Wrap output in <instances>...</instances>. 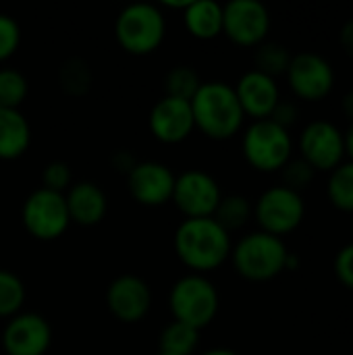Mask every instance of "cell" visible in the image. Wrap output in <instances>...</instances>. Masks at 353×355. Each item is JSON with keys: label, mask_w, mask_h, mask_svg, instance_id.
<instances>
[{"label": "cell", "mask_w": 353, "mask_h": 355, "mask_svg": "<svg viewBox=\"0 0 353 355\" xmlns=\"http://www.w3.org/2000/svg\"><path fill=\"white\" fill-rule=\"evenodd\" d=\"M185 25L200 40H212L223 33V6L214 0H189Z\"/></svg>", "instance_id": "20"}, {"label": "cell", "mask_w": 353, "mask_h": 355, "mask_svg": "<svg viewBox=\"0 0 353 355\" xmlns=\"http://www.w3.org/2000/svg\"><path fill=\"white\" fill-rule=\"evenodd\" d=\"M268 119L273 123H277L279 127H283V129L289 131V127L295 125V121H298V108L291 102H279L277 108L273 110V114Z\"/></svg>", "instance_id": "33"}, {"label": "cell", "mask_w": 353, "mask_h": 355, "mask_svg": "<svg viewBox=\"0 0 353 355\" xmlns=\"http://www.w3.org/2000/svg\"><path fill=\"white\" fill-rule=\"evenodd\" d=\"M200 85H202V81H200L198 73L191 67H187V64L173 67L166 73V79H164L166 96L179 98V100H187V102H191V98L200 89Z\"/></svg>", "instance_id": "25"}, {"label": "cell", "mask_w": 353, "mask_h": 355, "mask_svg": "<svg viewBox=\"0 0 353 355\" xmlns=\"http://www.w3.org/2000/svg\"><path fill=\"white\" fill-rule=\"evenodd\" d=\"M233 89L237 94L243 114L252 116L254 121L268 119L281 102L277 81L256 69L241 75Z\"/></svg>", "instance_id": "15"}, {"label": "cell", "mask_w": 353, "mask_h": 355, "mask_svg": "<svg viewBox=\"0 0 353 355\" xmlns=\"http://www.w3.org/2000/svg\"><path fill=\"white\" fill-rule=\"evenodd\" d=\"M25 300V287L23 281L8 272L0 270V316H12L19 312Z\"/></svg>", "instance_id": "27"}, {"label": "cell", "mask_w": 353, "mask_h": 355, "mask_svg": "<svg viewBox=\"0 0 353 355\" xmlns=\"http://www.w3.org/2000/svg\"><path fill=\"white\" fill-rule=\"evenodd\" d=\"M198 341H200V331L198 329H193V327H189L185 322L173 320L160 335V352L175 355H189L198 347Z\"/></svg>", "instance_id": "23"}, {"label": "cell", "mask_w": 353, "mask_h": 355, "mask_svg": "<svg viewBox=\"0 0 353 355\" xmlns=\"http://www.w3.org/2000/svg\"><path fill=\"white\" fill-rule=\"evenodd\" d=\"M169 304L175 320L200 331L208 322H212L218 312V291L208 279L200 275H189L173 285Z\"/></svg>", "instance_id": "5"}, {"label": "cell", "mask_w": 353, "mask_h": 355, "mask_svg": "<svg viewBox=\"0 0 353 355\" xmlns=\"http://www.w3.org/2000/svg\"><path fill=\"white\" fill-rule=\"evenodd\" d=\"M110 312L123 322L141 320L152 306V291L148 283L135 275L117 277L106 293Z\"/></svg>", "instance_id": "14"}, {"label": "cell", "mask_w": 353, "mask_h": 355, "mask_svg": "<svg viewBox=\"0 0 353 355\" xmlns=\"http://www.w3.org/2000/svg\"><path fill=\"white\" fill-rule=\"evenodd\" d=\"M193 127L196 125H193L191 102H187V100L164 96L154 104V108L150 112L152 133L166 144H177V141L185 139Z\"/></svg>", "instance_id": "17"}, {"label": "cell", "mask_w": 353, "mask_h": 355, "mask_svg": "<svg viewBox=\"0 0 353 355\" xmlns=\"http://www.w3.org/2000/svg\"><path fill=\"white\" fill-rule=\"evenodd\" d=\"M339 44H341L343 52L353 58V19H350L347 23H343V27L339 31Z\"/></svg>", "instance_id": "34"}, {"label": "cell", "mask_w": 353, "mask_h": 355, "mask_svg": "<svg viewBox=\"0 0 353 355\" xmlns=\"http://www.w3.org/2000/svg\"><path fill=\"white\" fill-rule=\"evenodd\" d=\"M64 193L40 187L23 204V225L37 239H56L69 225Z\"/></svg>", "instance_id": "10"}, {"label": "cell", "mask_w": 353, "mask_h": 355, "mask_svg": "<svg viewBox=\"0 0 353 355\" xmlns=\"http://www.w3.org/2000/svg\"><path fill=\"white\" fill-rule=\"evenodd\" d=\"M235 270L254 283H264L279 277L289 266V250L281 237L256 231L239 239L231 250Z\"/></svg>", "instance_id": "3"}, {"label": "cell", "mask_w": 353, "mask_h": 355, "mask_svg": "<svg viewBox=\"0 0 353 355\" xmlns=\"http://www.w3.org/2000/svg\"><path fill=\"white\" fill-rule=\"evenodd\" d=\"M243 156L262 173H277L293 158L291 133L270 119L254 121L243 133Z\"/></svg>", "instance_id": "4"}, {"label": "cell", "mask_w": 353, "mask_h": 355, "mask_svg": "<svg viewBox=\"0 0 353 355\" xmlns=\"http://www.w3.org/2000/svg\"><path fill=\"white\" fill-rule=\"evenodd\" d=\"M327 193L331 204L341 210V212H350L353 214V162L347 160L343 164H339L327 183Z\"/></svg>", "instance_id": "22"}, {"label": "cell", "mask_w": 353, "mask_h": 355, "mask_svg": "<svg viewBox=\"0 0 353 355\" xmlns=\"http://www.w3.org/2000/svg\"><path fill=\"white\" fill-rule=\"evenodd\" d=\"M179 258L193 270H212L231 254V235L212 218H185L175 233Z\"/></svg>", "instance_id": "1"}, {"label": "cell", "mask_w": 353, "mask_h": 355, "mask_svg": "<svg viewBox=\"0 0 353 355\" xmlns=\"http://www.w3.org/2000/svg\"><path fill=\"white\" fill-rule=\"evenodd\" d=\"M27 96V79L17 69H0V108H19Z\"/></svg>", "instance_id": "26"}, {"label": "cell", "mask_w": 353, "mask_h": 355, "mask_svg": "<svg viewBox=\"0 0 353 355\" xmlns=\"http://www.w3.org/2000/svg\"><path fill=\"white\" fill-rule=\"evenodd\" d=\"M352 229H353V225H352Z\"/></svg>", "instance_id": "39"}, {"label": "cell", "mask_w": 353, "mask_h": 355, "mask_svg": "<svg viewBox=\"0 0 353 355\" xmlns=\"http://www.w3.org/2000/svg\"><path fill=\"white\" fill-rule=\"evenodd\" d=\"M281 177H283V187L295 191V193H302L306 187L312 185L314 177H316V171L302 158H291L283 168H281Z\"/></svg>", "instance_id": "29"}, {"label": "cell", "mask_w": 353, "mask_h": 355, "mask_svg": "<svg viewBox=\"0 0 353 355\" xmlns=\"http://www.w3.org/2000/svg\"><path fill=\"white\" fill-rule=\"evenodd\" d=\"M252 214H254V206L250 204V200H248L246 196L233 193V196L221 198V202H218V206H216L212 218H214L227 233H231V231L241 229V227L250 220Z\"/></svg>", "instance_id": "21"}, {"label": "cell", "mask_w": 353, "mask_h": 355, "mask_svg": "<svg viewBox=\"0 0 353 355\" xmlns=\"http://www.w3.org/2000/svg\"><path fill=\"white\" fill-rule=\"evenodd\" d=\"M42 179H44V187H46V189H52V191L62 193V191L69 187V183H71V168H69V164L62 162V160H52V162L44 168Z\"/></svg>", "instance_id": "30"}, {"label": "cell", "mask_w": 353, "mask_h": 355, "mask_svg": "<svg viewBox=\"0 0 353 355\" xmlns=\"http://www.w3.org/2000/svg\"><path fill=\"white\" fill-rule=\"evenodd\" d=\"M270 29V12L258 0H231L223 6V31L239 46H260Z\"/></svg>", "instance_id": "11"}, {"label": "cell", "mask_w": 353, "mask_h": 355, "mask_svg": "<svg viewBox=\"0 0 353 355\" xmlns=\"http://www.w3.org/2000/svg\"><path fill=\"white\" fill-rule=\"evenodd\" d=\"M191 112L193 125L214 139L233 137L241 129L246 116L235 89L225 81L202 83L191 98Z\"/></svg>", "instance_id": "2"}, {"label": "cell", "mask_w": 353, "mask_h": 355, "mask_svg": "<svg viewBox=\"0 0 353 355\" xmlns=\"http://www.w3.org/2000/svg\"><path fill=\"white\" fill-rule=\"evenodd\" d=\"M204 355H237V354H235V352H231V349L218 347V349H210V352H206Z\"/></svg>", "instance_id": "37"}, {"label": "cell", "mask_w": 353, "mask_h": 355, "mask_svg": "<svg viewBox=\"0 0 353 355\" xmlns=\"http://www.w3.org/2000/svg\"><path fill=\"white\" fill-rule=\"evenodd\" d=\"M69 218L79 225H96L106 214V193L92 181L71 185L64 196Z\"/></svg>", "instance_id": "18"}, {"label": "cell", "mask_w": 353, "mask_h": 355, "mask_svg": "<svg viewBox=\"0 0 353 355\" xmlns=\"http://www.w3.org/2000/svg\"><path fill=\"white\" fill-rule=\"evenodd\" d=\"M221 187L204 171H187L175 177L173 200L187 218H208L221 202Z\"/></svg>", "instance_id": "12"}, {"label": "cell", "mask_w": 353, "mask_h": 355, "mask_svg": "<svg viewBox=\"0 0 353 355\" xmlns=\"http://www.w3.org/2000/svg\"><path fill=\"white\" fill-rule=\"evenodd\" d=\"M50 339V324L40 314L12 316L2 333V345L8 355H44Z\"/></svg>", "instance_id": "13"}, {"label": "cell", "mask_w": 353, "mask_h": 355, "mask_svg": "<svg viewBox=\"0 0 353 355\" xmlns=\"http://www.w3.org/2000/svg\"><path fill=\"white\" fill-rule=\"evenodd\" d=\"M343 137H345V156H350V160L353 162V121L350 123L347 131L343 133Z\"/></svg>", "instance_id": "36"}, {"label": "cell", "mask_w": 353, "mask_h": 355, "mask_svg": "<svg viewBox=\"0 0 353 355\" xmlns=\"http://www.w3.org/2000/svg\"><path fill=\"white\" fill-rule=\"evenodd\" d=\"M333 270H335L337 281L343 287H347V289L353 291V241L347 243V245H343L337 252L335 262H333Z\"/></svg>", "instance_id": "32"}, {"label": "cell", "mask_w": 353, "mask_h": 355, "mask_svg": "<svg viewBox=\"0 0 353 355\" xmlns=\"http://www.w3.org/2000/svg\"><path fill=\"white\" fill-rule=\"evenodd\" d=\"M285 77L291 92L306 102H320L335 87L333 64L316 52L293 54Z\"/></svg>", "instance_id": "9"}, {"label": "cell", "mask_w": 353, "mask_h": 355, "mask_svg": "<svg viewBox=\"0 0 353 355\" xmlns=\"http://www.w3.org/2000/svg\"><path fill=\"white\" fill-rule=\"evenodd\" d=\"M254 216L264 233L283 239L302 225L306 216V204L302 193H295L283 185H275L258 198Z\"/></svg>", "instance_id": "7"}, {"label": "cell", "mask_w": 353, "mask_h": 355, "mask_svg": "<svg viewBox=\"0 0 353 355\" xmlns=\"http://www.w3.org/2000/svg\"><path fill=\"white\" fill-rule=\"evenodd\" d=\"M60 83L69 94H83L92 83V71L85 60L71 58L60 69Z\"/></svg>", "instance_id": "28"}, {"label": "cell", "mask_w": 353, "mask_h": 355, "mask_svg": "<svg viewBox=\"0 0 353 355\" xmlns=\"http://www.w3.org/2000/svg\"><path fill=\"white\" fill-rule=\"evenodd\" d=\"M19 40H21V29L17 21L0 12V60L8 58L17 50Z\"/></svg>", "instance_id": "31"}, {"label": "cell", "mask_w": 353, "mask_h": 355, "mask_svg": "<svg viewBox=\"0 0 353 355\" xmlns=\"http://www.w3.org/2000/svg\"><path fill=\"white\" fill-rule=\"evenodd\" d=\"M291 58H293V54L289 52L287 46H283L279 42H262L256 50L254 62H256V71L275 79V77L287 73Z\"/></svg>", "instance_id": "24"}, {"label": "cell", "mask_w": 353, "mask_h": 355, "mask_svg": "<svg viewBox=\"0 0 353 355\" xmlns=\"http://www.w3.org/2000/svg\"><path fill=\"white\" fill-rule=\"evenodd\" d=\"M175 175L160 162H135L129 171V191L146 206H160L173 198Z\"/></svg>", "instance_id": "16"}, {"label": "cell", "mask_w": 353, "mask_h": 355, "mask_svg": "<svg viewBox=\"0 0 353 355\" xmlns=\"http://www.w3.org/2000/svg\"><path fill=\"white\" fill-rule=\"evenodd\" d=\"M114 33L127 52L148 54L156 50L164 37V17L152 4L135 2L121 10L117 17Z\"/></svg>", "instance_id": "6"}, {"label": "cell", "mask_w": 353, "mask_h": 355, "mask_svg": "<svg viewBox=\"0 0 353 355\" xmlns=\"http://www.w3.org/2000/svg\"><path fill=\"white\" fill-rule=\"evenodd\" d=\"M300 158L316 173H333L345 162L343 131L331 121H312L300 133Z\"/></svg>", "instance_id": "8"}, {"label": "cell", "mask_w": 353, "mask_h": 355, "mask_svg": "<svg viewBox=\"0 0 353 355\" xmlns=\"http://www.w3.org/2000/svg\"><path fill=\"white\" fill-rule=\"evenodd\" d=\"M341 110L345 112V116H347V119H350V123H352L353 121V89L345 94V98H343V102H341Z\"/></svg>", "instance_id": "35"}, {"label": "cell", "mask_w": 353, "mask_h": 355, "mask_svg": "<svg viewBox=\"0 0 353 355\" xmlns=\"http://www.w3.org/2000/svg\"><path fill=\"white\" fill-rule=\"evenodd\" d=\"M29 123L19 108H0V158L21 156L29 146Z\"/></svg>", "instance_id": "19"}, {"label": "cell", "mask_w": 353, "mask_h": 355, "mask_svg": "<svg viewBox=\"0 0 353 355\" xmlns=\"http://www.w3.org/2000/svg\"><path fill=\"white\" fill-rule=\"evenodd\" d=\"M156 355H175V354H164V352H158Z\"/></svg>", "instance_id": "38"}]
</instances>
